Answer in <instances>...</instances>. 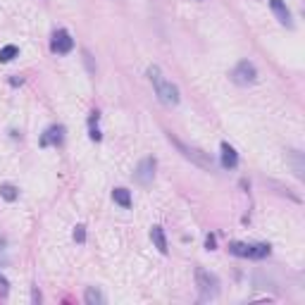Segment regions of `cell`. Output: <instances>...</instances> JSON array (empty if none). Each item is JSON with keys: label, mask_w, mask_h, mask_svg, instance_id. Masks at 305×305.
<instances>
[{"label": "cell", "mask_w": 305, "mask_h": 305, "mask_svg": "<svg viewBox=\"0 0 305 305\" xmlns=\"http://www.w3.org/2000/svg\"><path fill=\"white\" fill-rule=\"evenodd\" d=\"M148 79H151L152 88H155V95H157V100L162 105H167V108L179 105V88L170 79H165V74H162L160 67H155V65L148 67Z\"/></svg>", "instance_id": "1"}, {"label": "cell", "mask_w": 305, "mask_h": 305, "mask_svg": "<svg viewBox=\"0 0 305 305\" xmlns=\"http://www.w3.org/2000/svg\"><path fill=\"white\" fill-rule=\"evenodd\" d=\"M172 143L176 146V151L181 152L186 160H191L193 165H198L200 170H205V172H212L215 170V160H212V155L210 152H205V151H200V148H193V146H186L184 141H179V138H174L172 133L167 136Z\"/></svg>", "instance_id": "2"}, {"label": "cell", "mask_w": 305, "mask_h": 305, "mask_svg": "<svg viewBox=\"0 0 305 305\" xmlns=\"http://www.w3.org/2000/svg\"><path fill=\"white\" fill-rule=\"evenodd\" d=\"M196 286L198 293H200V301H212L219 293V282L215 274H210L208 269L198 267L196 269Z\"/></svg>", "instance_id": "3"}, {"label": "cell", "mask_w": 305, "mask_h": 305, "mask_svg": "<svg viewBox=\"0 0 305 305\" xmlns=\"http://www.w3.org/2000/svg\"><path fill=\"white\" fill-rule=\"evenodd\" d=\"M255 79H258V69H255L253 62H248V60H241L239 65L231 69V81L239 84V86L255 84Z\"/></svg>", "instance_id": "4"}, {"label": "cell", "mask_w": 305, "mask_h": 305, "mask_svg": "<svg viewBox=\"0 0 305 305\" xmlns=\"http://www.w3.org/2000/svg\"><path fill=\"white\" fill-rule=\"evenodd\" d=\"M72 48H74V38L69 36V31H67V29H57V31L53 34L50 50H53L55 55H67V53H72Z\"/></svg>", "instance_id": "5"}, {"label": "cell", "mask_w": 305, "mask_h": 305, "mask_svg": "<svg viewBox=\"0 0 305 305\" xmlns=\"http://www.w3.org/2000/svg\"><path fill=\"white\" fill-rule=\"evenodd\" d=\"M155 167H157L155 157H143V160L138 162L136 172H133V179H136V181H138L141 186H148V184H152V176H155Z\"/></svg>", "instance_id": "6"}, {"label": "cell", "mask_w": 305, "mask_h": 305, "mask_svg": "<svg viewBox=\"0 0 305 305\" xmlns=\"http://www.w3.org/2000/svg\"><path fill=\"white\" fill-rule=\"evenodd\" d=\"M62 141H65V127L62 124L48 127V131L41 136V146H60Z\"/></svg>", "instance_id": "7"}, {"label": "cell", "mask_w": 305, "mask_h": 305, "mask_svg": "<svg viewBox=\"0 0 305 305\" xmlns=\"http://www.w3.org/2000/svg\"><path fill=\"white\" fill-rule=\"evenodd\" d=\"M269 7H272V12L277 15V19H279L284 26H293V22H291V10L286 7L284 0H269Z\"/></svg>", "instance_id": "8"}, {"label": "cell", "mask_w": 305, "mask_h": 305, "mask_svg": "<svg viewBox=\"0 0 305 305\" xmlns=\"http://www.w3.org/2000/svg\"><path fill=\"white\" fill-rule=\"evenodd\" d=\"M239 165V152L234 151L229 143H222V167L224 170H234Z\"/></svg>", "instance_id": "9"}, {"label": "cell", "mask_w": 305, "mask_h": 305, "mask_svg": "<svg viewBox=\"0 0 305 305\" xmlns=\"http://www.w3.org/2000/svg\"><path fill=\"white\" fill-rule=\"evenodd\" d=\"M288 162H291V167H293V174L298 176V179H303V176H305L303 152H301V151H288Z\"/></svg>", "instance_id": "10"}, {"label": "cell", "mask_w": 305, "mask_h": 305, "mask_svg": "<svg viewBox=\"0 0 305 305\" xmlns=\"http://www.w3.org/2000/svg\"><path fill=\"white\" fill-rule=\"evenodd\" d=\"M151 239H152L155 248H157L160 253H167V250H170V248H167V236H165L162 227H152V229H151Z\"/></svg>", "instance_id": "11"}, {"label": "cell", "mask_w": 305, "mask_h": 305, "mask_svg": "<svg viewBox=\"0 0 305 305\" xmlns=\"http://www.w3.org/2000/svg\"><path fill=\"white\" fill-rule=\"evenodd\" d=\"M84 301H86L88 305H105V296H103V291H100V288L88 286L86 293H84Z\"/></svg>", "instance_id": "12"}, {"label": "cell", "mask_w": 305, "mask_h": 305, "mask_svg": "<svg viewBox=\"0 0 305 305\" xmlns=\"http://www.w3.org/2000/svg\"><path fill=\"white\" fill-rule=\"evenodd\" d=\"M112 200L117 205H122V208H131V193L127 189H114L112 191Z\"/></svg>", "instance_id": "13"}, {"label": "cell", "mask_w": 305, "mask_h": 305, "mask_svg": "<svg viewBox=\"0 0 305 305\" xmlns=\"http://www.w3.org/2000/svg\"><path fill=\"white\" fill-rule=\"evenodd\" d=\"M229 253H231V255H239V258H250V246L234 241V243H229Z\"/></svg>", "instance_id": "14"}, {"label": "cell", "mask_w": 305, "mask_h": 305, "mask_svg": "<svg viewBox=\"0 0 305 305\" xmlns=\"http://www.w3.org/2000/svg\"><path fill=\"white\" fill-rule=\"evenodd\" d=\"M269 255V246L267 243H258V246H250V258L253 260H262Z\"/></svg>", "instance_id": "15"}, {"label": "cell", "mask_w": 305, "mask_h": 305, "mask_svg": "<svg viewBox=\"0 0 305 305\" xmlns=\"http://www.w3.org/2000/svg\"><path fill=\"white\" fill-rule=\"evenodd\" d=\"M0 196L12 203V200H17L19 191H17V186H12V184H2V186H0Z\"/></svg>", "instance_id": "16"}, {"label": "cell", "mask_w": 305, "mask_h": 305, "mask_svg": "<svg viewBox=\"0 0 305 305\" xmlns=\"http://www.w3.org/2000/svg\"><path fill=\"white\" fill-rule=\"evenodd\" d=\"M17 45H5V48H0V62H10V60H15L17 57Z\"/></svg>", "instance_id": "17"}, {"label": "cell", "mask_w": 305, "mask_h": 305, "mask_svg": "<svg viewBox=\"0 0 305 305\" xmlns=\"http://www.w3.org/2000/svg\"><path fill=\"white\" fill-rule=\"evenodd\" d=\"M74 241H76V243H84V241H86V227H84V224H76V227H74Z\"/></svg>", "instance_id": "18"}, {"label": "cell", "mask_w": 305, "mask_h": 305, "mask_svg": "<svg viewBox=\"0 0 305 305\" xmlns=\"http://www.w3.org/2000/svg\"><path fill=\"white\" fill-rule=\"evenodd\" d=\"M0 265H7V241L0 236Z\"/></svg>", "instance_id": "19"}, {"label": "cell", "mask_w": 305, "mask_h": 305, "mask_svg": "<svg viewBox=\"0 0 305 305\" xmlns=\"http://www.w3.org/2000/svg\"><path fill=\"white\" fill-rule=\"evenodd\" d=\"M215 246H217L215 234H208V239H205V248H208V250H215Z\"/></svg>", "instance_id": "20"}, {"label": "cell", "mask_w": 305, "mask_h": 305, "mask_svg": "<svg viewBox=\"0 0 305 305\" xmlns=\"http://www.w3.org/2000/svg\"><path fill=\"white\" fill-rule=\"evenodd\" d=\"M103 136H100V131H98V127L95 124H91V141H100Z\"/></svg>", "instance_id": "21"}, {"label": "cell", "mask_w": 305, "mask_h": 305, "mask_svg": "<svg viewBox=\"0 0 305 305\" xmlns=\"http://www.w3.org/2000/svg\"><path fill=\"white\" fill-rule=\"evenodd\" d=\"M7 288H10V282L0 274V293H7Z\"/></svg>", "instance_id": "22"}, {"label": "cell", "mask_w": 305, "mask_h": 305, "mask_svg": "<svg viewBox=\"0 0 305 305\" xmlns=\"http://www.w3.org/2000/svg\"><path fill=\"white\" fill-rule=\"evenodd\" d=\"M31 301H34V303H41V291H38L36 286H34V291H31Z\"/></svg>", "instance_id": "23"}, {"label": "cell", "mask_w": 305, "mask_h": 305, "mask_svg": "<svg viewBox=\"0 0 305 305\" xmlns=\"http://www.w3.org/2000/svg\"><path fill=\"white\" fill-rule=\"evenodd\" d=\"M24 79L22 76H19V79H17V76H12V79H10V84H12V86H17V84H22Z\"/></svg>", "instance_id": "24"}]
</instances>
